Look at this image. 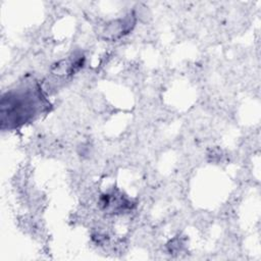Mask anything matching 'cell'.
Masks as SVG:
<instances>
[{
    "mask_svg": "<svg viewBox=\"0 0 261 261\" xmlns=\"http://www.w3.org/2000/svg\"><path fill=\"white\" fill-rule=\"evenodd\" d=\"M136 23V14L134 12L128 13L122 18H117L106 23L102 35L105 40H117L124 35L128 34Z\"/></svg>",
    "mask_w": 261,
    "mask_h": 261,
    "instance_id": "cell-1",
    "label": "cell"
}]
</instances>
